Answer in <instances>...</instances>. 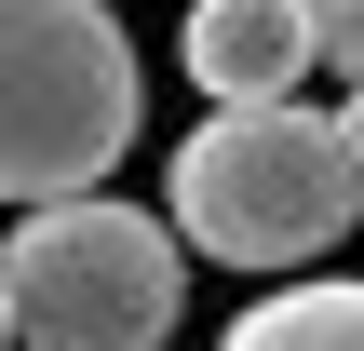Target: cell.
Instances as JSON below:
<instances>
[{"instance_id": "cell-1", "label": "cell", "mask_w": 364, "mask_h": 351, "mask_svg": "<svg viewBox=\"0 0 364 351\" xmlns=\"http://www.w3.org/2000/svg\"><path fill=\"white\" fill-rule=\"evenodd\" d=\"M162 203H176V243L216 271H311L324 243H351L364 162L338 108H216L176 135Z\"/></svg>"}, {"instance_id": "cell-2", "label": "cell", "mask_w": 364, "mask_h": 351, "mask_svg": "<svg viewBox=\"0 0 364 351\" xmlns=\"http://www.w3.org/2000/svg\"><path fill=\"white\" fill-rule=\"evenodd\" d=\"M149 122L135 41L108 0H0V203H95Z\"/></svg>"}, {"instance_id": "cell-3", "label": "cell", "mask_w": 364, "mask_h": 351, "mask_svg": "<svg viewBox=\"0 0 364 351\" xmlns=\"http://www.w3.org/2000/svg\"><path fill=\"white\" fill-rule=\"evenodd\" d=\"M0 298H14V351H162L189 311V243L149 203H41L0 243Z\"/></svg>"}, {"instance_id": "cell-4", "label": "cell", "mask_w": 364, "mask_h": 351, "mask_svg": "<svg viewBox=\"0 0 364 351\" xmlns=\"http://www.w3.org/2000/svg\"><path fill=\"white\" fill-rule=\"evenodd\" d=\"M176 68L216 108H297V81L324 68V27H311V0H189Z\"/></svg>"}, {"instance_id": "cell-5", "label": "cell", "mask_w": 364, "mask_h": 351, "mask_svg": "<svg viewBox=\"0 0 364 351\" xmlns=\"http://www.w3.org/2000/svg\"><path fill=\"white\" fill-rule=\"evenodd\" d=\"M216 351H364V284H270Z\"/></svg>"}, {"instance_id": "cell-6", "label": "cell", "mask_w": 364, "mask_h": 351, "mask_svg": "<svg viewBox=\"0 0 364 351\" xmlns=\"http://www.w3.org/2000/svg\"><path fill=\"white\" fill-rule=\"evenodd\" d=\"M311 27H324V68L364 81V0H311Z\"/></svg>"}, {"instance_id": "cell-7", "label": "cell", "mask_w": 364, "mask_h": 351, "mask_svg": "<svg viewBox=\"0 0 364 351\" xmlns=\"http://www.w3.org/2000/svg\"><path fill=\"white\" fill-rule=\"evenodd\" d=\"M338 135H351V162H364V81H351V95H338Z\"/></svg>"}, {"instance_id": "cell-8", "label": "cell", "mask_w": 364, "mask_h": 351, "mask_svg": "<svg viewBox=\"0 0 364 351\" xmlns=\"http://www.w3.org/2000/svg\"><path fill=\"white\" fill-rule=\"evenodd\" d=\"M0 351H14V298H0Z\"/></svg>"}]
</instances>
